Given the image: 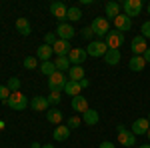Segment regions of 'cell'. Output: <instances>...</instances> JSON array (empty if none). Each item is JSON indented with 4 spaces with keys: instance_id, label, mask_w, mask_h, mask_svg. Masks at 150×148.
I'll return each instance as SVG.
<instances>
[{
    "instance_id": "obj_27",
    "label": "cell",
    "mask_w": 150,
    "mask_h": 148,
    "mask_svg": "<svg viewBox=\"0 0 150 148\" xmlns=\"http://www.w3.org/2000/svg\"><path fill=\"white\" fill-rule=\"evenodd\" d=\"M54 64H56V70H58V72H68V70H70V60H68V56H58L56 60H54Z\"/></svg>"
},
{
    "instance_id": "obj_21",
    "label": "cell",
    "mask_w": 150,
    "mask_h": 148,
    "mask_svg": "<svg viewBox=\"0 0 150 148\" xmlns=\"http://www.w3.org/2000/svg\"><path fill=\"white\" fill-rule=\"evenodd\" d=\"M82 78H86V72L82 66H70L68 70V80H74V82H80Z\"/></svg>"
},
{
    "instance_id": "obj_36",
    "label": "cell",
    "mask_w": 150,
    "mask_h": 148,
    "mask_svg": "<svg viewBox=\"0 0 150 148\" xmlns=\"http://www.w3.org/2000/svg\"><path fill=\"white\" fill-rule=\"evenodd\" d=\"M80 122H82V118H78V116H70V118H68V124H66V126L72 130V128H78Z\"/></svg>"
},
{
    "instance_id": "obj_1",
    "label": "cell",
    "mask_w": 150,
    "mask_h": 148,
    "mask_svg": "<svg viewBox=\"0 0 150 148\" xmlns=\"http://www.w3.org/2000/svg\"><path fill=\"white\" fill-rule=\"evenodd\" d=\"M66 82H68V78L64 76V72H54L52 76H48V88H50V92H60L64 90V86H66Z\"/></svg>"
},
{
    "instance_id": "obj_31",
    "label": "cell",
    "mask_w": 150,
    "mask_h": 148,
    "mask_svg": "<svg viewBox=\"0 0 150 148\" xmlns=\"http://www.w3.org/2000/svg\"><path fill=\"white\" fill-rule=\"evenodd\" d=\"M8 90L10 92H18V88H20V78H16V76H12L10 80H8Z\"/></svg>"
},
{
    "instance_id": "obj_14",
    "label": "cell",
    "mask_w": 150,
    "mask_h": 148,
    "mask_svg": "<svg viewBox=\"0 0 150 148\" xmlns=\"http://www.w3.org/2000/svg\"><path fill=\"white\" fill-rule=\"evenodd\" d=\"M70 106H72V110L74 112H86L90 106H88V102H86V96H74L72 98V102H70Z\"/></svg>"
},
{
    "instance_id": "obj_38",
    "label": "cell",
    "mask_w": 150,
    "mask_h": 148,
    "mask_svg": "<svg viewBox=\"0 0 150 148\" xmlns=\"http://www.w3.org/2000/svg\"><path fill=\"white\" fill-rule=\"evenodd\" d=\"M78 84H80V88H88V86H90V82H88V78H82L80 82H78Z\"/></svg>"
},
{
    "instance_id": "obj_22",
    "label": "cell",
    "mask_w": 150,
    "mask_h": 148,
    "mask_svg": "<svg viewBox=\"0 0 150 148\" xmlns=\"http://www.w3.org/2000/svg\"><path fill=\"white\" fill-rule=\"evenodd\" d=\"M146 66V62H144V58L142 56H132L130 58V62H128V68L132 70V72H142Z\"/></svg>"
},
{
    "instance_id": "obj_10",
    "label": "cell",
    "mask_w": 150,
    "mask_h": 148,
    "mask_svg": "<svg viewBox=\"0 0 150 148\" xmlns=\"http://www.w3.org/2000/svg\"><path fill=\"white\" fill-rule=\"evenodd\" d=\"M112 22H114V28L118 30V32H122V34H124V32H128V30L132 28V18H128L124 12H122L120 16H116Z\"/></svg>"
},
{
    "instance_id": "obj_40",
    "label": "cell",
    "mask_w": 150,
    "mask_h": 148,
    "mask_svg": "<svg viewBox=\"0 0 150 148\" xmlns=\"http://www.w3.org/2000/svg\"><path fill=\"white\" fill-rule=\"evenodd\" d=\"M98 148H116V146L112 144V142H102V144H100Z\"/></svg>"
},
{
    "instance_id": "obj_25",
    "label": "cell",
    "mask_w": 150,
    "mask_h": 148,
    "mask_svg": "<svg viewBox=\"0 0 150 148\" xmlns=\"http://www.w3.org/2000/svg\"><path fill=\"white\" fill-rule=\"evenodd\" d=\"M80 84H78V82H74V80H68V82H66V86H64V92H66V94H70V96H72V98H74V96H80Z\"/></svg>"
},
{
    "instance_id": "obj_11",
    "label": "cell",
    "mask_w": 150,
    "mask_h": 148,
    "mask_svg": "<svg viewBox=\"0 0 150 148\" xmlns=\"http://www.w3.org/2000/svg\"><path fill=\"white\" fill-rule=\"evenodd\" d=\"M74 28H72V24H66V22H62V24H58V28H56V36L60 38V40H68L70 42V38L74 36Z\"/></svg>"
},
{
    "instance_id": "obj_18",
    "label": "cell",
    "mask_w": 150,
    "mask_h": 148,
    "mask_svg": "<svg viewBox=\"0 0 150 148\" xmlns=\"http://www.w3.org/2000/svg\"><path fill=\"white\" fill-rule=\"evenodd\" d=\"M52 54H54V50H52V46H48V44H42V46H38V52H36V58H38V60H42V62H48Z\"/></svg>"
},
{
    "instance_id": "obj_15",
    "label": "cell",
    "mask_w": 150,
    "mask_h": 148,
    "mask_svg": "<svg viewBox=\"0 0 150 148\" xmlns=\"http://www.w3.org/2000/svg\"><path fill=\"white\" fill-rule=\"evenodd\" d=\"M30 106H32V110H36V112H46L50 104H48V98H44V96H34L30 100Z\"/></svg>"
},
{
    "instance_id": "obj_34",
    "label": "cell",
    "mask_w": 150,
    "mask_h": 148,
    "mask_svg": "<svg viewBox=\"0 0 150 148\" xmlns=\"http://www.w3.org/2000/svg\"><path fill=\"white\" fill-rule=\"evenodd\" d=\"M80 36L84 38V40H90V38L94 36V30H92V26H84V28L80 30Z\"/></svg>"
},
{
    "instance_id": "obj_9",
    "label": "cell",
    "mask_w": 150,
    "mask_h": 148,
    "mask_svg": "<svg viewBox=\"0 0 150 148\" xmlns=\"http://www.w3.org/2000/svg\"><path fill=\"white\" fill-rule=\"evenodd\" d=\"M50 12H52V16L60 20V24L66 20V14H68V6L64 4V2H52L50 4Z\"/></svg>"
},
{
    "instance_id": "obj_23",
    "label": "cell",
    "mask_w": 150,
    "mask_h": 148,
    "mask_svg": "<svg viewBox=\"0 0 150 148\" xmlns=\"http://www.w3.org/2000/svg\"><path fill=\"white\" fill-rule=\"evenodd\" d=\"M68 136H70V128L68 126L58 124L56 128H54V140H56V142H64Z\"/></svg>"
},
{
    "instance_id": "obj_17",
    "label": "cell",
    "mask_w": 150,
    "mask_h": 148,
    "mask_svg": "<svg viewBox=\"0 0 150 148\" xmlns=\"http://www.w3.org/2000/svg\"><path fill=\"white\" fill-rule=\"evenodd\" d=\"M120 50H116V48H108V52L104 54V62L108 64V66H116L118 62H120Z\"/></svg>"
},
{
    "instance_id": "obj_6",
    "label": "cell",
    "mask_w": 150,
    "mask_h": 148,
    "mask_svg": "<svg viewBox=\"0 0 150 148\" xmlns=\"http://www.w3.org/2000/svg\"><path fill=\"white\" fill-rule=\"evenodd\" d=\"M90 26H92L94 34L100 36V40H102V36L106 38V34L110 32V24H108V20H106V18H94Z\"/></svg>"
},
{
    "instance_id": "obj_46",
    "label": "cell",
    "mask_w": 150,
    "mask_h": 148,
    "mask_svg": "<svg viewBox=\"0 0 150 148\" xmlns=\"http://www.w3.org/2000/svg\"><path fill=\"white\" fill-rule=\"evenodd\" d=\"M148 12H150V4H148Z\"/></svg>"
},
{
    "instance_id": "obj_13",
    "label": "cell",
    "mask_w": 150,
    "mask_h": 148,
    "mask_svg": "<svg viewBox=\"0 0 150 148\" xmlns=\"http://www.w3.org/2000/svg\"><path fill=\"white\" fill-rule=\"evenodd\" d=\"M150 128V122L148 118H136L134 124H132V134L134 136H140V134H146Z\"/></svg>"
},
{
    "instance_id": "obj_39",
    "label": "cell",
    "mask_w": 150,
    "mask_h": 148,
    "mask_svg": "<svg viewBox=\"0 0 150 148\" xmlns=\"http://www.w3.org/2000/svg\"><path fill=\"white\" fill-rule=\"evenodd\" d=\"M142 58H144V62H146V64L150 62V48H146V52L142 54Z\"/></svg>"
},
{
    "instance_id": "obj_42",
    "label": "cell",
    "mask_w": 150,
    "mask_h": 148,
    "mask_svg": "<svg viewBox=\"0 0 150 148\" xmlns=\"http://www.w3.org/2000/svg\"><path fill=\"white\" fill-rule=\"evenodd\" d=\"M42 148H54V144H42Z\"/></svg>"
},
{
    "instance_id": "obj_26",
    "label": "cell",
    "mask_w": 150,
    "mask_h": 148,
    "mask_svg": "<svg viewBox=\"0 0 150 148\" xmlns=\"http://www.w3.org/2000/svg\"><path fill=\"white\" fill-rule=\"evenodd\" d=\"M16 30H18L22 36H28V34H30V22H28L24 16H22V18H18V20H16Z\"/></svg>"
},
{
    "instance_id": "obj_12",
    "label": "cell",
    "mask_w": 150,
    "mask_h": 148,
    "mask_svg": "<svg viewBox=\"0 0 150 148\" xmlns=\"http://www.w3.org/2000/svg\"><path fill=\"white\" fill-rule=\"evenodd\" d=\"M68 60L72 66H80L82 62L86 60V50H82V48H72L68 54Z\"/></svg>"
},
{
    "instance_id": "obj_43",
    "label": "cell",
    "mask_w": 150,
    "mask_h": 148,
    "mask_svg": "<svg viewBox=\"0 0 150 148\" xmlns=\"http://www.w3.org/2000/svg\"><path fill=\"white\" fill-rule=\"evenodd\" d=\"M140 148H150V144H140Z\"/></svg>"
},
{
    "instance_id": "obj_45",
    "label": "cell",
    "mask_w": 150,
    "mask_h": 148,
    "mask_svg": "<svg viewBox=\"0 0 150 148\" xmlns=\"http://www.w3.org/2000/svg\"><path fill=\"white\" fill-rule=\"evenodd\" d=\"M148 122H150V114H148Z\"/></svg>"
},
{
    "instance_id": "obj_35",
    "label": "cell",
    "mask_w": 150,
    "mask_h": 148,
    "mask_svg": "<svg viewBox=\"0 0 150 148\" xmlns=\"http://www.w3.org/2000/svg\"><path fill=\"white\" fill-rule=\"evenodd\" d=\"M10 94H12V92L8 90V86H6V84H0V100H2V102H6Z\"/></svg>"
},
{
    "instance_id": "obj_41",
    "label": "cell",
    "mask_w": 150,
    "mask_h": 148,
    "mask_svg": "<svg viewBox=\"0 0 150 148\" xmlns=\"http://www.w3.org/2000/svg\"><path fill=\"white\" fill-rule=\"evenodd\" d=\"M30 148H42V144H40V142H32V146Z\"/></svg>"
},
{
    "instance_id": "obj_44",
    "label": "cell",
    "mask_w": 150,
    "mask_h": 148,
    "mask_svg": "<svg viewBox=\"0 0 150 148\" xmlns=\"http://www.w3.org/2000/svg\"><path fill=\"white\" fill-rule=\"evenodd\" d=\"M146 136H148V140H150V128H148V132H146Z\"/></svg>"
},
{
    "instance_id": "obj_33",
    "label": "cell",
    "mask_w": 150,
    "mask_h": 148,
    "mask_svg": "<svg viewBox=\"0 0 150 148\" xmlns=\"http://www.w3.org/2000/svg\"><path fill=\"white\" fill-rule=\"evenodd\" d=\"M62 100V96H60V92H50V96H48V104H52V106H56L58 102Z\"/></svg>"
},
{
    "instance_id": "obj_7",
    "label": "cell",
    "mask_w": 150,
    "mask_h": 148,
    "mask_svg": "<svg viewBox=\"0 0 150 148\" xmlns=\"http://www.w3.org/2000/svg\"><path fill=\"white\" fill-rule=\"evenodd\" d=\"M146 48H148V44H146V38L142 34L134 36L132 38V44H130V50H132V54L134 56H142L144 52H146Z\"/></svg>"
},
{
    "instance_id": "obj_24",
    "label": "cell",
    "mask_w": 150,
    "mask_h": 148,
    "mask_svg": "<svg viewBox=\"0 0 150 148\" xmlns=\"http://www.w3.org/2000/svg\"><path fill=\"white\" fill-rule=\"evenodd\" d=\"M46 120L58 126L60 122H62V112H60L58 108H50V110H46Z\"/></svg>"
},
{
    "instance_id": "obj_8",
    "label": "cell",
    "mask_w": 150,
    "mask_h": 148,
    "mask_svg": "<svg viewBox=\"0 0 150 148\" xmlns=\"http://www.w3.org/2000/svg\"><path fill=\"white\" fill-rule=\"evenodd\" d=\"M122 10H124V14H126L128 18L138 16L140 10H142V0H126V2L122 4Z\"/></svg>"
},
{
    "instance_id": "obj_37",
    "label": "cell",
    "mask_w": 150,
    "mask_h": 148,
    "mask_svg": "<svg viewBox=\"0 0 150 148\" xmlns=\"http://www.w3.org/2000/svg\"><path fill=\"white\" fill-rule=\"evenodd\" d=\"M140 32H142V36H144V38H150V20H148V22H144V24H142Z\"/></svg>"
},
{
    "instance_id": "obj_30",
    "label": "cell",
    "mask_w": 150,
    "mask_h": 148,
    "mask_svg": "<svg viewBox=\"0 0 150 148\" xmlns=\"http://www.w3.org/2000/svg\"><path fill=\"white\" fill-rule=\"evenodd\" d=\"M22 64H24V68H26V70H34L36 66H38V58H36V56H26Z\"/></svg>"
},
{
    "instance_id": "obj_3",
    "label": "cell",
    "mask_w": 150,
    "mask_h": 148,
    "mask_svg": "<svg viewBox=\"0 0 150 148\" xmlns=\"http://www.w3.org/2000/svg\"><path fill=\"white\" fill-rule=\"evenodd\" d=\"M118 142H120L122 146L130 148V146L136 144V136L132 134V130H128V128H124V126L120 124L118 126Z\"/></svg>"
},
{
    "instance_id": "obj_20",
    "label": "cell",
    "mask_w": 150,
    "mask_h": 148,
    "mask_svg": "<svg viewBox=\"0 0 150 148\" xmlns=\"http://www.w3.org/2000/svg\"><path fill=\"white\" fill-rule=\"evenodd\" d=\"M120 14H122V4H118V2H108L106 4V16L108 18L114 20L116 16H120Z\"/></svg>"
},
{
    "instance_id": "obj_16",
    "label": "cell",
    "mask_w": 150,
    "mask_h": 148,
    "mask_svg": "<svg viewBox=\"0 0 150 148\" xmlns=\"http://www.w3.org/2000/svg\"><path fill=\"white\" fill-rule=\"evenodd\" d=\"M52 50H54V54H58V56H68L72 48H70L68 40H60V38H58V42L52 46Z\"/></svg>"
},
{
    "instance_id": "obj_5",
    "label": "cell",
    "mask_w": 150,
    "mask_h": 148,
    "mask_svg": "<svg viewBox=\"0 0 150 148\" xmlns=\"http://www.w3.org/2000/svg\"><path fill=\"white\" fill-rule=\"evenodd\" d=\"M106 52H108V46H106V42H102V40H92V42L88 44V48H86V54H88V56H94V58L104 56Z\"/></svg>"
},
{
    "instance_id": "obj_28",
    "label": "cell",
    "mask_w": 150,
    "mask_h": 148,
    "mask_svg": "<svg viewBox=\"0 0 150 148\" xmlns=\"http://www.w3.org/2000/svg\"><path fill=\"white\" fill-rule=\"evenodd\" d=\"M66 18H68L70 22H78V20L82 18L80 8H76V6H70V8H68V14H66Z\"/></svg>"
},
{
    "instance_id": "obj_19",
    "label": "cell",
    "mask_w": 150,
    "mask_h": 148,
    "mask_svg": "<svg viewBox=\"0 0 150 148\" xmlns=\"http://www.w3.org/2000/svg\"><path fill=\"white\" fill-rule=\"evenodd\" d=\"M98 120H100V116H98V112H96L94 108H88L86 112L82 114V122H86L88 126H94V124H98Z\"/></svg>"
},
{
    "instance_id": "obj_32",
    "label": "cell",
    "mask_w": 150,
    "mask_h": 148,
    "mask_svg": "<svg viewBox=\"0 0 150 148\" xmlns=\"http://www.w3.org/2000/svg\"><path fill=\"white\" fill-rule=\"evenodd\" d=\"M58 42V36H56V32H48V34H44V44H48V46H54Z\"/></svg>"
},
{
    "instance_id": "obj_4",
    "label": "cell",
    "mask_w": 150,
    "mask_h": 148,
    "mask_svg": "<svg viewBox=\"0 0 150 148\" xmlns=\"http://www.w3.org/2000/svg\"><path fill=\"white\" fill-rule=\"evenodd\" d=\"M104 42L108 48H116V50H120V46L124 44V34L122 32H118V30H110L106 38H104Z\"/></svg>"
},
{
    "instance_id": "obj_29",
    "label": "cell",
    "mask_w": 150,
    "mask_h": 148,
    "mask_svg": "<svg viewBox=\"0 0 150 148\" xmlns=\"http://www.w3.org/2000/svg\"><path fill=\"white\" fill-rule=\"evenodd\" d=\"M40 70H42V74L52 76V74L56 72V64H54V62H50V60H48V62H42V64H40Z\"/></svg>"
},
{
    "instance_id": "obj_2",
    "label": "cell",
    "mask_w": 150,
    "mask_h": 148,
    "mask_svg": "<svg viewBox=\"0 0 150 148\" xmlns=\"http://www.w3.org/2000/svg\"><path fill=\"white\" fill-rule=\"evenodd\" d=\"M4 104H8L12 110H24V108L28 106V100H26V96H24L22 92L18 90V92H12Z\"/></svg>"
}]
</instances>
